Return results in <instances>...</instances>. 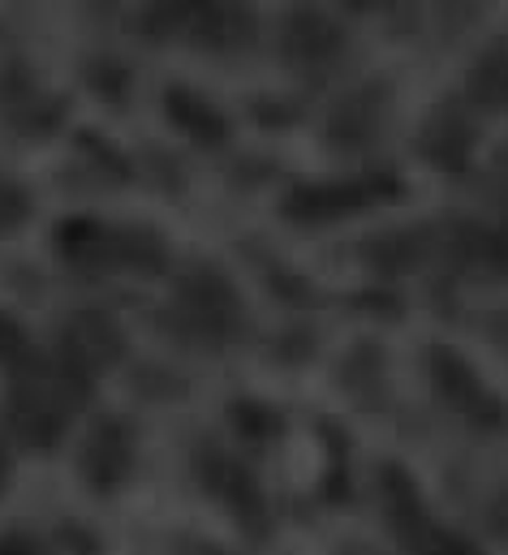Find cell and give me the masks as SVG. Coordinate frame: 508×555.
Masks as SVG:
<instances>
[{
	"label": "cell",
	"mask_w": 508,
	"mask_h": 555,
	"mask_svg": "<svg viewBox=\"0 0 508 555\" xmlns=\"http://www.w3.org/2000/svg\"><path fill=\"white\" fill-rule=\"evenodd\" d=\"M147 30L173 43L233 52L251 39L254 17L242 0H160L147 13Z\"/></svg>",
	"instance_id": "obj_1"
},
{
	"label": "cell",
	"mask_w": 508,
	"mask_h": 555,
	"mask_svg": "<svg viewBox=\"0 0 508 555\" xmlns=\"http://www.w3.org/2000/svg\"><path fill=\"white\" fill-rule=\"evenodd\" d=\"M280 52L297 69H323L345 52V35L323 9L302 4L280 22Z\"/></svg>",
	"instance_id": "obj_2"
},
{
	"label": "cell",
	"mask_w": 508,
	"mask_h": 555,
	"mask_svg": "<svg viewBox=\"0 0 508 555\" xmlns=\"http://www.w3.org/2000/svg\"><path fill=\"white\" fill-rule=\"evenodd\" d=\"M466 100L474 108H508V48H496L474 61L466 78Z\"/></svg>",
	"instance_id": "obj_3"
},
{
	"label": "cell",
	"mask_w": 508,
	"mask_h": 555,
	"mask_svg": "<svg viewBox=\"0 0 508 555\" xmlns=\"http://www.w3.org/2000/svg\"><path fill=\"white\" fill-rule=\"evenodd\" d=\"M168 108H173V117H177L186 130H190V126H194L199 134H203V130H225V121H220L203 100H194V95H168Z\"/></svg>",
	"instance_id": "obj_4"
},
{
	"label": "cell",
	"mask_w": 508,
	"mask_h": 555,
	"mask_svg": "<svg viewBox=\"0 0 508 555\" xmlns=\"http://www.w3.org/2000/svg\"><path fill=\"white\" fill-rule=\"evenodd\" d=\"M354 9H380V4H388V0H350Z\"/></svg>",
	"instance_id": "obj_5"
}]
</instances>
